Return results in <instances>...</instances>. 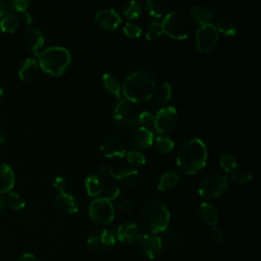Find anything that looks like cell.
Returning <instances> with one entry per match:
<instances>
[{"label":"cell","mask_w":261,"mask_h":261,"mask_svg":"<svg viewBox=\"0 0 261 261\" xmlns=\"http://www.w3.org/2000/svg\"><path fill=\"white\" fill-rule=\"evenodd\" d=\"M6 204L13 210H21L25 206V202L23 198L14 192L8 193L6 198Z\"/></svg>","instance_id":"cell-36"},{"label":"cell","mask_w":261,"mask_h":261,"mask_svg":"<svg viewBox=\"0 0 261 261\" xmlns=\"http://www.w3.org/2000/svg\"><path fill=\"white\" fill-rule=\"evenodd\" d=\"M132 109V103L126 99H118V101L115 103L112 111V117L116 121L124 119L128 117V114Z\"/></svg>","instance_id":"cell-29"},{"label":"cell","mask_w":261,"mask_h":261,"mask_svg":"<svg viewBox=\"0 0 261 261\" xmlns=\"http://www.w3.org/2000/svg\"><path fill=\"white\" fill-rule=\"evenodd\" d=\"M126 159L129 163L137 165H144L146 163V157L140 151H129L125 154Z\"/></svg>","instance_id":"cell-40"},{"label":"cell","mask_w":261,"mask_h":261,"mask_svg":"<svg viewBox=\"0 0 261 261\" xmlns=\"http://www.w3.org/2000/svg\"><path fill=\"white\" fill-rule=\"evenodd\" d=\"M218 34H221L225 37H234L238 33V28L233 19L229 17H221L218 19L217 23L214 24Z\"/></svg>","instance_id":"cell-26"},{"label":"cell","mask_w":261,"mask_h":261,"mask_svg":"<svg viewBox=\"0 0 261 261\" xmlns=\"http://www.w3.org/2000/svg\"><path fill=\"white\" fill-rule=\"evenodd\" d=\"M113 173L114 171L112 170V168L108 165H102L99 169V174L103 177H112L113 176Z\"/></svg>","instance_id":"cell-45"},{"label":"cell","mask_w":261,"mask_h":261,"mask_svg":"<svg viewBox=\"0 0 261 261\" xmlns=\"http://www.w3.org/2000/svg\"><path fill=\"white\" fill-rule=\"evenodd\" d=\"M101 153L106 158H122L126 154L124 146L116 140H106L100 146Z\"/></svg>","instance_id":"cell-17"},{"label":"cell","mask_w":261,"mask_h":261,"mask_svg":"<svg viewBox=\"0 0 261 261\" xmlns=\"http://www.w3.org/2000/svg\"><path fill=\"white\" fill-rule=\"evenodd\" d=\"M228 187L226 175L220 172H212L205 175L198 185V194L206 200L220 197Z\"/></svg>","instance_id":"cell-6"},{"label":"cell","mask_w":261,"mask_h":261,"mask_svg":"<svg viewBox=\"0 0 261 261\" xmlns=\"http://www.w3.org/2000/svg\"><path fill=\"white\" fill-rule=\"evenodd\" d=\"M172 95V89L168 82H162L157 87H155L153 96L155 98V101L158 104H165L167 103Z\"/></svg>","instance_id":"cell-27"},{"label":"cell","mask_w":261,"mask_h":261,"mask_svg":"<svg viewBox=\"0 0 261 261\" xmlns=\"http://www.w3.org/2000/svg\"><path fill=\"white\" fill-rule=\"evenodd\" d=\"M219 165L220 167L226 171L232 173L236 169H238V163L234 156L228 152L222 153L219 157Z\"/></svg>","instance_id":"cell-35"},{"label":"cell","mask_w":261,"mask_h":261,"mask_svg":"<svg viewBox=\"0 0 261 261\" xmlns=\"http://www.w3.org/2000/svg\"><path fill=\"white\" fill-rule=\"evenodd\" d=\"M142 5L138 1H127L122 5V13L128 19H136L142 14Z\"/></svg>","instance_id":"cell-32"},{"label":"cell","mask_w":261,"mask_h":261,"mask_svg":"<svg viewBox=\"0 0 261 261\" xmlns=\"http://www.w3.org/2000/svg\"><path fill=\"white\" fill-rule=\"evenodd\" d=\"M191 15L200 25H204L211 23L214 13L210 7L204 5H195L191 9Z\"/></svg>","instance_id":"cell-21"},{"label":"cell","mask_w":261,"mask_h":261,"mask_svg":"<svg viewBox=\"0 0 261 261\" xmlns=\"http://www.w3.org/2000/svg\"><path fill=\"white\" fill-rule=\"evenodd\" d=\"M208 160L206 144L199 138L185 142L176 155V165L186 174H196L205 167Z\"/></svg>","instance_id":"cell-2"},{"label":"cell","mask_w":261,"mask_h":261,"mask_svg":"<svg viewBox=\"0 0 261 261\" xmlns=\"http://www.w3.org/2000/svg\"><path fill=\"white\" fill-rule=\"evenodd\" d=\"M140 218L143 226L151 233L165 231L170 222V213L167 206L158 199H150L143 205Z\"/></svg>","instance_id":"cell-3"},{"label":"cell","mask_w":261,"mask_h":261,"mask_svg":"<svg viewBox=\"0 0 261 261\" xmlns=\"http://www.w3.org/2000/svg\"><path fill=\"white\" fill-rule=\"evenodd\" d=\"M5 11H6L5 3H3L2 1H0V17L5 13Z\"/></svg>","instance_id":"cell-48"},{"label":"cell","mask_w":261,"mask_h":261,"mask_svg":"<svg viewBox=\"0 0 261 261\" xmlns=\"http://www.w3.org/2000/svg\"><path fill=\"white\" fill-rule=\"evenodd\" d=\"M30 4H31V2L28 0H12V1H8L7 3H5V6L8 7L12 11H16V12L20 13L22 15L21 17H22L23 22L25 24H30L32 22V16L27 11Z\"/></svg>","instance_id":"cell-25"},{"label":"cell","mask_w":261,"mask_h":261,"mask_svg":"<svg viewBox=\"0 0 261 261\" xmlns=\"http://www.w3.org/2000/svg\"><path fill=\"white\" fill-rule=\"evenodd\" d=\"M177 122V111L173 106L160 108L154 116L153 127L156 133L164 135L172 130Z\"/></svg>","instance_id":"cell-9"},{"label":"cell","mask_w":261,"mask_h":261,"mask_svg":"<svg viewBox=\"0 0 261 261\" xmlns=\"http://www.w3.org/2000/svg\"><path fill=\"white\" fill-rule=\"evenodd\" d=\"M231 178L236 184L239 185H244L253 179V174L249 170H241V169H236L231 173Z\"/></svg>","instance_id":"cell-38"},{"label":"cell","mask_w":261,"mask_h":261,"mask_svg":"<svg viewBox=\"0 0 261 261\" xmlns=\"http://www.w3.org/2000/svg\"><path fill=\"white\" fill-rule=\"evenodd\" d=\"M116 238L121 243L132 244L138 242L141 238L138 225L135 222H123L116 229Z\"/></svg>","instance_id":"cell-16"},{"label":"cell","mask_w":261,"mask_h":261,"mask_svg":"<svg viewBox=\"0 0 261 261\" xmlns=\"http://www.w3.org/2000/svg\"><path fill=\"white\" fill-rule=\"evenodd\" d=\"M95 23L106 31L116 30L121 23V17L114 8H103L96 12L94 16Z\"/></svg>","instance_id":"cell-12"},{"label":"cell","mask_w":261,"mask_h":261,"mask_svg":"<svg viewBox=\"0 0 261 261\" xmlns=\"http://www.w3.org/2000/svg\"><path fill=\"white\" fill-rule=\"evenodd\" d=\"M85 189L87 194L90 197H98L100 196L105 190V184L101 176L97 174H91L86 177L85 181Z\"/></svg>","instance_id":"cell-19"},{"label":"cell","mask_w":261,"mask_h":261,"mask_svg":"<svg viewBox=\"0 0 261 261\" xmlns=\"http://www.w3.org/2000/svg\"><path fill=\"white\" fill-rule=\"evenodd\" d=\"M117 123H116V125H115V127L118 129V130H120V132H128V130H130V132H133L135 128H137L138 127V120H137V118H135V117H126V118H124V119H121V120H118V121H116Z\"/></svg>","instance_id":"cell-37"},{"label":"cell","mask_w":261,"mask_h":261,"mask_svg":"<svg viewBox=\"0 0 261 261\" xmlns=\"http://www.w3.org/2000/svg\"><path fill=\"white\" fill-rule=\"evenodd\" d=\"M101 83L103 88L114 95L117 99L121 98V85L119 80L110 72H105L101 76Z\"/></svg>","instance_id":"cell-22"},{"label":"cell","mask_w":261,"mask_h":261,"mask_svg":"<svg viewBox=\"0 0 261 261\" xmlns=\"http://www.w3.org/2000/svg\"><path fill=\"white\" fill-rule=\"evenodd\" d=\"M55 205L57 209L63 214H75L79 211V202L76 198L64 192H59V194L55 198Z\"/></svg>","instance_id":"cell-15"},{"label":"cell","mask_w":261,"mask_h":261,"mask_svg":"<svg viewBox=\"0 0 261 261\" xmlns=\"http://www.w3.org/2000/svg\"><path fill=\"white\" fill-rule=\"evenodd\" d=\"M89 216L91 220L98 225L110 224L115 217L112 202L104 197L96 198L89 206Z\"/></svg>","instance_id":"cell-7"},{"label":"cell","mask_w":261,"mask_h":261,"mask_svg":"<svg viewBox=\"0 0 261 261\" xmlns=\"http://www.w3.org/2000/svg\"><path fill=\"white\" fill-rule=\"evenodd\" d=\"M17 261H39V260L35 257V255L31 253H24L18 258Z\"/></svg>","instance_id":"cell-46"},{"label":"cell","mask_w":261,"mask_h":261,"mask_svg":"<svg viewBox=\"0 0 261 261\" xmlns=\"http://www.w3.org/2000/svg\"><path fill=\"white\" fill-rule=\"evenodd\" d=\"M161 27L163 34L174 40L187 39L193 30L191 19L179 11L166 13L161 21Z\"/></svg>","instance_id":"cell-5"},{"label":"cell","mask_w":261,"mask_h":261,"mask_svg":"<svg viewBox=\"0 0 261 261\" xmlns=\"http://www.w3.org/2000/svg\"><path fill=\"white\" fill-rule=\"evenodd\" d=\"M39 64L34 58H27L22 61L18 69V76L22 81L33 79L38 71Z\"/></svg>","instance_id":"cell-24"},{"label":"cell","mask_w":261,"mask_h":261,"mask_svg":"<svg viewBox=\"0 0 261 261\" xmlns=\"http://www.w3.org/2000/svg\"><path fill=\"white\" fill-rule=\"evenodd\" d=\"M87 244L96 252H105L115 245V236L109 229L100 228L93 231L88 237Z\"/></svg>","instance_id":"cell-10"},{"label":"cell","mask_w":261,"mask_h":261,"mask_svg":"<svg viewBox=\"0 0 261 261\" xmlns=\"http://www.w3.org/2000/svg\"><path fill=\"white\" fill-rule=\"evenodd\" d=\"M119 195H120V189L116 185H111L104 190V198H106L109 201L117 199Z\"/></svg>","instance_id":"cell-42"},{"label":"cell","mask_w":261,"mask_h":261,"mask_svg":"<svg viewBox=\"0 0 261 261\" xmlns=\"http://www.w3.org/2000/svg\"><path fill=\"white\" fill-rule=\"evenodd\" d=\"M155 75L146 67L138 68L129 73L123 82L121 92L130 103H143L153 97Z\"/></svg>","instance_id":"cell-1"},{"label":"cell","mask_w":261,"mask_h":261,"mask_svg":"<svg viewBox=\"0 0 261 261\" xmlns=\"http://www.w3.org/2000/svg\"><path fill=\"white\" fill-rule=\"evenodd\" d=\"M219 34L216 31L215 25L211 22L208 24L200 25L196 32L195 40L196 47L201 53L211 52L218 42Z\"/></svg>","instance_id":"cell-8"},{"label":"cell","mask_w":261,"mask_h":261,"mask_svg":"<svg viewBox=\"0 0 261 261\" xmlns=\"http://www.w3.org/2000/svg\"><path fill=\"white\" fill-rule=\"evenodd\" d=\"M122 32L123 34L128 37V38H139L142 33H143V30L140 25H138L137 23H134V22H127L123 25L122 28Z\"/></svg>","instance_id":"cell-39"},{"label":"cell","mask_w":261,"mask_h":261,"mask_svg":"<svg viewBox=\"0 0 261 261\" xmlns=\"http://www.w3.org/2000/svg\"><path fill=\"white\" fill-rule=\"evenodd\" d=\"M3 94H4V92H3V89H2V88H0V98L3 96Z\"/></svg>","instance_id":"cell-51"},{"label":"cell","mask_w":261,"mask_h":261,"mask_svg":"<svg viewBox=\"0 0 261 261\" xmlns=\"http://www.w3.org/2000/svg\"><path fill=\"white\" fill-rule=\"evenodd\" d=\"M23 43L31 53L38 55L45 44V36L40 29L30 27L24 31Z\"/></svg>","instance_id":"cell-13"},{"label":"cell","mask_w":261,"mask_h":261,"mask_svg":"<svg viewBox=\"0 0 261 261\" xmlns=\"http://www.w3.org/2000/svg\"><path fill=\"white\" fill-rule=\"evenodd\" d=\"M179 180V175L175 171H168L163 173L157 184V188L161 192H166L172 189L174 186L177 185Z\"/></svg>","instance_id":"cell-28"},{"label":"cell","mask_w":261,"mask_h":261,"mask_svg":"<svg viewBox=\"0 0 261 261\" xmlns=\"http://www.w3.org/2000/svg\"><path fill=\"white\" fill-rule=\"evenodd\" d=\"M4 199L0 196V212L3 210V208H4Z\"/></svg>","instance_id":"cell-49"},{"label":"cell","mask_w":261,"mask_h":261,"mask_svg":"<svg viewBox=\"0 0 261 261\" xmlns=\"http://www.w3.org/2000/svg\"><path fill=\"white\" fill-rule=\"evenodd\" d=\"M198 215L200 219L207 225L209 226H215L218 223V213L215 207L208 203V202H203L199 205L198 208Z\"/></svg>","instance_id":"cell-18"},{"label":"cell","mask_w":261,"mask_h":261,"mask_svg":"<svg viewBox=\"0 0 261 261\" xmlns=\"http://www.w3.org/2000/svg\"><path fill=\"white\" fill-rule=\"evenodd\" d=\"M130 208H132V203H130V201H128V200H124V201H122V202L119 204V209H120L121 211L126 212V211L130 210Z\"/></svg>","instance_id":"cell-47"},{"label":"cell","mask_w":261,"mask_h":261,"mask_svg":"<svg viewBox=\"0 0 261 261\" xmlns=\"http://www.w3.org/2000/svg\"><path fill=\"white\" fill-rule=\"evenodd\" d=\"M37 56L39 66L44 72L52 76L62 75L71 62L70 52L61 46L46 48Z\"/></svg>","instance_id":"cell-4"},{"label":"cell","mask_w":261,"mask_h":261,"mask_svg":"<svg viewBox=\"0 0 261 261\" xmlns=\"http://www.w3.org/2000/svg\"><path fill=\"white\" fill-rule=\"evenodd\" d=\"M152 145L154 147V150L159 154H168L173 150L175 146L174 142L165 136L156 137Z\"/></svg>","instance_id":"cell-31"},{"label":"cell","mask_w":261,"mask_h":261,"mask_svg":"<svg viewBox=\"0 0 261 261\" xmlns=\"http://www.w3.org/2000/svg\"><path fill=\"white\" fill-rule=\"evenodd\" d=\"M163 35L161 21L159 20H151L148 25L145 33V38L148 41H156Z\"/></svg>","instance_id":"cell-34"},{"label":"cell","mask_w":261,"mask_h":261,"mask_svg":"<svg viewBox=\"0 0 261 261\" xmlns=\"http://www.w3.org/2000/svg\"><path fill=\"white\" fill-rule=\"evenodd\" d=\"M137 120H138V123L141 124V126H144V127L149 128V126L153 125V122H154V115H153L150 111L144 110V111H142V112L139 114Z\"/></svg>","instance_id":"cell-41"},{"label":"cell","mask_w":261,"mask_h":261,"mask_svg":"<svg viewBox=\"0 0 261 261\" xmlns=\"http://www.w3.org/2000/svg\"><path fill=\"white\" fill-rule=\"evenodd\" d=\"M15 175L8 164H0V193H8L14 186Z\"/></svg>","instance_id":"cell-20"},{"label":"cell","mask_w":261,"mask_h":261,"mask_svg":"<svg viewBox=\"0 0 261 261\" xmlns=\"http://www.w3.org/2000/svg\"><path fill=\"white\" fill-rule=\"evenodd\" d=\"M19 25V17L15 14H7L0 21V29L4 33H13Z\"/></svg>","instance_id":"cell-33"},{"label":"cell","mask_w":261,"mask_h":261,"mask_svg":"<svg viewBox=\"0 0 261 261\" xmlns=\"http://www.w3.org/2000/svg\"><path fill=\"white\" fill-rule=\"evenodd\" d=\"M3 143H4V138H3V136H2V134H1V132H0V146H1Z\"/></svg>","instance_id":"cell-50"},{"label":"cell","mask_w":261,"mask_h":261,"mask_svg":"<svg viewBox=\"0 0 261 261\" xmlns=\"http://www.w3.org/2000/svg\"><path fill=\"white\" fill-rule=\"evenodd\" d=\"M130 144L138 150H145L152 146L154 141V135L150 128L144 126H138L129 136Z\"/></svg>","instance_id":"cell-14"},{"label":"cell","mask_w":261,"mask_h":261,"mask_svg":"<svg viewBox=\"0 0 261 261\" xmlns=\"http://www.w3.org/2000/svg\"><path fill=\"white\" fill-rule=\"evenodd\" d=\"M138 242L142 255L147 259H155L162 251V241L157 234H143Z\"/></svg>","instance_id":"cell-11"},{"label":"cell","mask_w":261,"mask_h":261,"mask_svg":"<svg viewBox=\"0 0 261 261\" xmlns=\"http://www.w3.org/2000/svg\"><path fill=\"white\" fill-rule=\"evenodd\" d=\"M210 231H211V236H212L213 242L216 245H220L222 243V240H223V234H222L221 229L219 227H217V226H212Z\"/></svg>","instance_id":"cell-43"},{"label":"cell","mask_w":261,"mask_h":261,"mask_svg":"<svg viewBox=\"0 0 261 261\" xmlns=\"http://www.w3.org/2000/svg\"><path fill=\"white\" fill-rule=\"evenodd\" d=\"M53 186L59 192H64V190L66 188V180L62 176H56L53 181Z\"/></svg>","instance_id":"cell-44"},{"label":"cell","mask_w":261,"mask_h":261,"mask_svg":"<svg viewBox=\"0 0 261 261\" xmlns=\"http://www.w3.org/2000/svg\"><path fill=\"white\" fill-rule=\"evenodd\" d=\"M112 177L122 186H132L139 178V171L135 168L124 167L114 172Z\"/></svg>","instance_id":"cell-23"},{"label":"cell","mask_w":261,"mask_h":261,"mask_svg":"<svg viewBox=\"0 0 261 261\" xmlns=\"http://www.w3.org/2000/svg\"><path fill=\"white\" fill-rule=\"evenodd\" d=\"M146 7L149 14L155 18H160L165 16L166 10L168 7V3L166 1H155V0H147Z\"/></svg>","instance_id":"cell-30"}]
</instances>
